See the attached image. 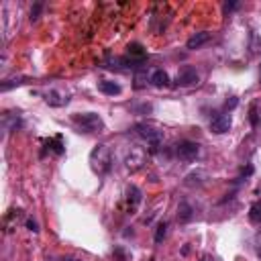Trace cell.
I'll use <instances>...</instances> for the list:
<instances>
[{"mask_svg": "<svg viewBox=\"0 0 261 261\" xmlns=\"http://www.w3.org/2000/svg\"><path fill=\"white\" fill-rule=\"evenodd\" d=\"M90 167H92L94 173H98V176H106V173L110 171V167H112V155H110V149L104 143L96 145L90 151Z\"/></svg>", "mask_w": 261, "mask_h": 261, "instance_id": "6da1fadb", "label": "cell"}, {"mask_svg": "<svg viewBox=\"0 0 261 261\" xmlns=\"http://www.w3.org/2000/svg\"><path fill=\"white\" fill-rule=\"evenodd\" d=\"M135 131H137V135L143 139V141L151 147V149H157L161 143H163V129L159 127V125H155V123H139L137 127H135Z\"/></svg>", "mask_w": 261, "mask_h": 261, "instance_id": "7a4b0ae2", "label": "cell"}, {"mask_svg": "<svg viewBox=\"0 0 261 261\" xmlns=\"http://www.w3.org/2000/svg\"><path fill=\"white\" fill-rule=\"evenodd\" d=\"M72 120L82 133H100L104 129V120L96 112H78L72 116Z\"/></svg>", "mask_w": 261, "mask_h": 261, "instance_id": "3957f363", "label": "cell"}, {"mask_svg": "<svg viewBox=\"0 0 261 261\" xmlns=\"http://www.w3.org/2000/svg\"><path fill=\"white\" fill-rule=\"evenodd\" d=\"M176 155L182 161H194L200 155V145L194 141H180L176 145Z\"/></svg>", "mask_w": 261, "mask_h": 261, "instance_id": "277c9868", "label": "cell"}, {"mask_svg": "<svg viewBox=\"0 0 261 261\" xmlns=\"http://www.w3.org/2000/svg\"><path fill=\"white\" fill-rule=\"evenodd\" d=\"M231 125H233V120H231V114H229V112L216 114V116L210 120V129H212V133H216V135L229 133V131H231Z\"/></svg>", "mask_w": 261, "mask_h": 261, "instance_id": "5b68a950", "label": "cell"}, {"mask_svg": "<svg viewBox=\"0 0 261 261\" xmlns=\"http://www.w3.org/2000/svg\"><path fill=\"white\" fill-rule=\"evenodd\" d=\"M143 163H145V153H143L141 149H131V153L125 157V165H127V169H131V171L141 169Z\"/></svg>", "mask_w": 261, "mask_h": 261, "instance_id": "8992f818", "label": "cell"}, {"mask_svg": "<svg viewBox=\"0 0 261 261\" xmlns=\"http://www.w3.org/2000/svg\"><path fill=\"white\" fill-rule=\"evenodd\" d=\"M200 82V76L194 67H184L178 74V84L180 86H196Z\"/></svg>", "mask_w": 261, "mask_h": 261, "instance_id": "52a82bcc", "label": "cell"}, {"mask_svg": "<svg viewBox=\"0 0 261 261\" xmlns=\"http://www.w3.org/2000/svg\"><path fill=\"white\" fill-rule=\"evenodd\" d=\"M210 41V33L208 31H200V33H194L192 37H190L188 41H186V49H190V51H194V49H200L204 43H208Z\"/></svg>", "mask_w": 261, "mask_h": 261, "instance_id": "ba28073f", "label": "cell"}, {"mask_svg": "<svg viewBox=\"0 0 261 261\" xmlns=\"http://www.w3.org/2000/svg\"><path fill=\"white\" fill-rule=\"evenodd\" d=\"M45 102L49 104V106H65V104L69 102V96L63 94V92H57V90H49L45 94Z\"/></svg>", "mask_w": 261, "mask_h": 261, "instance_id": "9c48e42d", "label": "cell"}, {"mask_svg": "<svg viewBox=\"0 0 261 261\" xmlns=\"http://www.w3.org/2000/svg\"><path fill=\"white\" fill-rule=\"evenodd\" d=\"M141 200H143V194H141V190H139L137 186H129L127 188V202H129V210H135V208L141 204Z\"/></svg>", "mask_w": 261, "mask_h": 261, "instance_id": "30bf717a", "label": "cell"}, {"mask_svg": "<svg viewBox=\"0 0 261 261\" xmlns=\"http://www.w3.org/2000/svg\"><path fill=\"white\" fill-rule=\"evenodd\" d=\"M149 82H151V86H155V88H167L169 76H167V72H163V69H155V72L149 76Z\"/></svg>", "mask_w": 261, "mask_h": 261, "instance_id": "8fae6325", "label": "cell"}, {"mask_svg": "<svg viewBox=\"0 0 261 261\" xmlns=\"http://www.w3.org/2000/svg\"><path fill=\"white\" fill-rule=\"evenodd\" d=\"M98 90L102 94H106V96H118L120 94V86L116 82H110V80H102L98 84Z\"/></svg>", "mask_w": 261, "mask_h": 261, "instance_id": "7c38bea8", "label": "cell"}, {"mask_svg": "<svg viewBox=\"0 0 261 261\" xmlns=\"http://www.w3.org/2000/svg\"><path fill=\"white\" fill-rule=\"evenodd\" d=\"M194 216V210H192V206H190L188 202H182L178 206V220L180 222H188V220H192Z\"/></svg>", "mask_w": 261, "mask_h": 261, "instance_id": "4fadbf2b", "label": "cell"}, {"mask_svg": "<svg viewBox=\"0 0 261 261\" xmlns=\"http://www.w3.org/2000/svg\"><path fill=\"white\" fill-rule=\"evenodd\" d=\"M249 220L253 224H261V200H257L251 208H249Z\"/></svg>", "mask_w": 261, "mask_h": 261, "instance_id": "5bb4252c", "label": "cell"}, {"mask_svg": "<svg viewBox=\"0 0 261 261\" xmlns=\"http://www.w3.org/2000/svg\"><path fill=\"white\" fill-rule=\"evenodd\" d=\"M165 235H167V222L165 220H161L159 224H157V229H155V243H163V239H165Z\"/></svg>", "mask_w": 261, "mask_h": 261, "instance_id": "9a60e30c", "label": "cell"}, {"mask_svg": "<svg viewBox=\"0 0 261 261\" xmlns=\"http://www.w3.org/2000/svg\"><path fill=\"white\" fill-rule=\"evenodd\" d=\"M49 147L53 149L57 155H61L63 153V145H61V137H55V139H51L49 141Z\"/></svg>", "mask_w": 261, "mask_h": 261, "instance_id": "2e32d148", "label": "cell"}, {"mask_svg": "<svg viewBox=\"0 0 261 261\" xmlns=\"http://www.w3.org/2000/svg\"><path fill=\"white\" fill-rule=\"evenodd\" d=\"M251 51L253 53H259L261 51V39H259L257 33H251Z\"/></svg>", "mask_w": 261, "mask_h": 261, "instance_id": "e0dca14e", "label": "cell"}, {"mask_svg": "<svg viewBox=\"0 0 261 261\" xmlns=\"http://www.w3.org/2000/svg\"><path fill=\"white\" fill-rule=\"evenodd\" d=\"M41 8H43V4H41V2H37V4H35V6L31 8V21H37V19H39Z\"/></svg>", "mask_w": 261, "mask_h": 261, "instance_id": "ac0fdd59", "label": "cell"}, {"mask_svg": "<svg viewBox=\"0 0 261 261\" xmlns=\"http://www.w3.org/2000/svg\"><path fill=\"white\" fill-rule=\"evenodd\" d=\"M253 245H255V253L261 257V231H259V233L253 237Z\"/></svg>", "mask_w": 261, "mask_h": 261, "instance_id": "d6986e66", "label": "cell"}, {"mask_svg": "<svg viewBox=\"0 0 261 261\" xmlns=\"http://www.w3.org/2000/svg\"><path fill=\"white\" fill-rule=\"evenodd\" d=\"M112 255H114L118 261H127V253L123 251V247H116V249L112 251Z\"/></svg>", "mask_w": 261, "mask_h": 261, "instance_id": "ffe728a7", "label": "cell"}, {"mask_svg": "<svg viewBox=\"0 0 261 261\" xmlns=\"http://www.w3.org/2000/svg\"><path fill=\"white\" fill-rule=\"evenodd\" d=\"M249 118H251V125L257 127V104H251V110H249Z\"/></svg>", "mask_w": 261, "mask_h": 261, "instance_id": "44dd1931", "label": "cell"}, {"mask_svg": "<svg viewBox=\"0 0 261 261\" xmlns=\"http://www.w3.org/2000/svg\"><path fill=\"white\" fill-rule=\"evenodd\" d=\"M27 229H29L31 233H39V224H37V220L29 218V220H27Z\"/></svg>", "mask_w": 261, "mask_h": 261, "instance_id": "7402d4cb", "label": "cell"}, {"mask_svg": "<svg viewBox=\"0 0 261 261\" xmlns=\"http://www.w3.org/2000/svg\"><path fill=\"white\" fill-rule=\"evenodd\" d=\"M237 102H239L237 98H231V102H227V110H231V108H235V106H237Z\"/></svg>", "mask_w": 261, "mask_h": 261, "instance_id": "603a6c76", "label": "cell"}, {"mask_svg": "<svg viewBox=\"0 0 261 261\" xmlns=\"http://www.w3.org/2000/svg\"><path fill=\"white\" fill-rule=\"evenodd\" d=\"M235 6H237V2H231V4L227 2V4H224V6H222V10H224V12H229V10H233Z\"/></svg>", "mask_w": 261, "mask_h": 261, "instance_id": "cb8c5ba5", "label": "cell"}, {"mask_svg": "<svg viewBox=\"0 0 261 261\" xmlns=\"http://www.w3.org/2000/svg\"><path fill=\"white\" fill-rule=\"evenodd\" d=\"M200 261H216V259H214L210 253H206V255H202V257H200Z\"/></svg>", "mask_w": 261, "mask_h": 261, "instance_id": "d4e9b609", "label": "cell"}]
</instances>
